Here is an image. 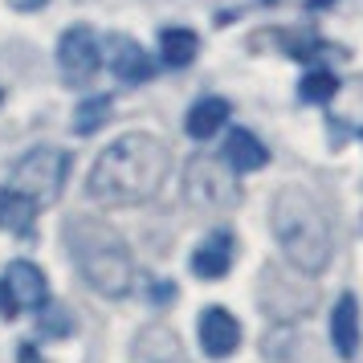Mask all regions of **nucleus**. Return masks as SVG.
Instances as JSON below:
<instances>
[{"label":"nucleus","mask_w":363,"mask_h":363,"mask_svg":"<svg viewBox=\"0 0 363 363\" xmlns=\"http://www.w3.org/2000/svg\"><path fill=\"white\" fill-rule=\"evenodd\" d=\"M269 225H274V237L294 269H302V274L327 269L335 237H330V220L323 213V204L306 188H294V184L278 188V196L269 204Z\"/></svg>","instance_id":"3"},{"label":"nucleus","mask_w":363,"mask_h":363,"mask_svg":"<svg viewBox=\"0 0 363 363\" xmlns=\"http://www.w3.org/2000/svg\"><path fill=\"white\" fill-rule=\"evenodd\" d=\"M13 9H21V13H33V9H45V0H9Z\"/></svg>","instance_id":"20"},{"label":"nucleus","mask_w":363,"mask_h":363,"mask_svg":"<svg viewBox=\"0 0 363 363\" xmlns=\"http://www.w3.org/2000/svg\"><path fill=\"white\" fill-rule=\"evenodd\" d=\"M69 176V155L57 147H33L25 151L13 167V176L4 188H13L21 196H29L37 208H50L53 200L62 196V184Z\"/></svg>","instance_id":"4"},{"label":"nucleus","mask_w":363,"mask_h":363,"mask_svg":"<svg viewBox=\"0 0 363 363\" xmlns=\"http://www.w3.org/2000/svg\"><path fill=\"white\" fill-rule=\"evenodd\" d=\"M330 343L339 359H355L359 355V302L355 294H339L335 311H330Z\"/></svg>","instance_id":"12"},{"label":"nucleus","mask_w":363,"mask_h":363,"mask_svg":"<svg viewBox=\"0 0 363 363\" xmlns=\"http://www.w3.org/2000/svg\"><path fill=\"white\" fill-rule=\"evenodd\" d=\"M220 160V155H216ZM216 160H192L188 164V200L196 204V208H229L233 200L241 196L237 192V184H233V172L225 164H216Z\"/></svg>","instance_id":"6"},{"label":"nucleus","mask_w":363,"mask_h":363,"mask_svg":"<svg viewBox=\"0 0 363 363\" xmlns=\"http://www.w3.org/2000/svg\"><path fill=\"white\" fill-rule=\"evenodd\" d=\"M167 167H172V151L164 147V139H155L147 131H131L123 139H115L94 160L86 192L99 204H106V208L143 204V200H151L164 188Z\"/></svg>","instance_id":"1"},{"label":"nucleus","mask_w":363,"mask_h":363,"mask_svg":"<svg viewBox=\"0 0 363 363\" xmlns=\"http://www.w3.org/2000/svg\"><path fill=\"white\" fill-rule=\"evenodd\" d=\"M17 355H21V363H41V355H37V347H33V343H25Z\"/></svg>","instance_id":"21"},{"label":"nucleus","mask_w":363,"mask_h":363,"mask_svg":"<svg viewBox=\"0 0 363 363\" xmlns=\"http://www.w3.org/2000/svg\"><path fill=\"white\" fill-rule=\"evenodd\" d=\"M41 318H45V323H50V327H45V335H53V339H57V335H66L69 330V314L66 311H57V306H45V311H41Z\"/></svg>","instance_id":"18"},{"label":"nucleus","mask_w":363,"mask_h":363,"mask_svg":"<svg viewBox=\"0 0 363 363\" xmlns=\"http://www.w3.org/2000/svg\"><path fill=\"white\" fill-rule=\"evenodd\" d=\"M233 118V102L220 99V94H204V99L192 102V111H188V118H184V131H188V139H208V135H216L220 127H229Z\"/></svg>","instance_id":"13"},{"label":"nucleus","mask_w":363,"mask_h":363,"mask_svg":"<svg viewBox=\"0 0 363 363\" xmlns=\"http://www.w3.org/2000/svg\"><path fill=\"white\" fill-rule=\"evenodd\" d=\"M106 115H111V94H90V99H82L74 106V131L94 135L106 123Z\"/></svg>","instance_id":"17"},{"label":"nucleus","mask_w":363,"mask_h":363,"mask_svg":"<svg viewBox=\"0 0 363 363\" xmlns=\"http://www.w3.org/2000/svg\"><path fill=\"white\" fill-rule=\"evenodd\" d=\"M69 257L78 265V274L90 281V290H99L102 298H123L135 286V262L127 241L118 237L106 220L99 216H69L62 229Z\"/></svg>","instance_id":"2"},{"label":"nucleus","mask_w":363,"mask_h":363,"mask_svg":"<svg viewBox=\"0 0 363 363\" xmlns=\"http://www.w3.org/2000/svg\"><path fill=\"white\" fill-rule=\"evenodd\" d=\"M37 213H41V208H37L29 196H21V192H13V188H0V229L4 233L29 237Z\"/></svg>","instance_id":"15"},{"label":"nucleus","mask_w":363,"mask_h":363,"mask_svg":"<svg viewBox=\"0 0 363 363\" xmlns=\"http://www.w3.org/2000/svg\"><path fill=\"white\" fill-rule=\"evenodd\" d=\"M196 53H200V37L192 33V29L172 25V29L160 33V62H164L167 69H188L196 62Z\"/></svg>","instance_id":"14"},{"label":"nucleus","mask_w":363,"mask_h":363,"mask_svg":"<svg viewBox=\"0 0 363 363\" xmlns=\"http://www.w3.org/2000/svg\"><path fill=\"white\" fill-rule=\"evenodd\" d=\"M220 164L229 167L233 176H249V172H257V167L269 164V151H265V143L253 131L233 127L225 135V147H220Z\"/></svg>","instance_id":"10"},{"label":"nucleus","mask_w":363,"mask_h":363,"mask_svg":"<svg viewBox=\"0 0 363 363\" xmlns=\"http://www.w3.org/2000/svg\"><path fill=\"white\" fill-rule=\"evenodd\" d=\"M196 335H200V347H204L208 359H229L233 351H237V343H241V323L225 306H208L196 318Z\"/></svg>","instance_id":"8"},{"label":"nucleus","mask_w":363,"mask_h":363,"mask_svg":"<svg viewBox=\"0 0 363 363\" xmlns=\"http://www.w3.org/2000/svg\"><path fill=\"white\" fill-rule=\"evenodd\" d=\"M99 45H102V62H106V69H111L123 86L151 82L155 69H160L147 57V50H143L139 41H131V37H106V41H99Z\"/></svg>","instance_id":"7"},{"label":"nucleus","mask_w":363,"mask_h":363,"mask_svg":"<svg viewBox=\"0 0 363 363\" xmlns=\"http://www.w3.org/2000/svg\"><path fill=\"white\" fill-rule=\"evenodd\" d=\"M0 102H4V90H0Z\"/></svg>","instance_id":"22"},{"label":"nucleus","mask_w":363,"mask_h":363,"mask_svg":"<svg viewBox=\"0 0 363 363\" xmlns=\"http://www.w3.org/2000/svg\"><path fill=\"white\" fill-rule=\"evenodd\" d=\"M0 281L9 286V294H13V302H17V311L41 314L45 306H50V281H45V274H41L33 262H13L9 269H4V278Z\"/></svg>","instance_id":"9"},{"label":"nucleus","mask_w":363,"mask_h":363,"mask_svg":"<svg viewBox=\"0 0 363 363\" xmlns=\"http://www.w3.org/2000/svg\"><path fill=\"white\" fill-rule=\"evenodd\" d=\"M0 314H4V318H17V302H13V294H9V286H4V281H0Z\"/></svg>","instance_id":"19"},{"label":"nucleus","mask_w":363,"mask_h":363,"mask_svg":"<svg viewBox=\"0 0 363 363\" xmlns=\"http://www.w3.org/2000/svg\"><path fill=\"white\" fill-rule=\"evenodd\" d=\"M335 94H339V78L330 69H306L302 82H298V99L306 102V106H323Z\"/></svg>","instance_id":"16"},{"label":"nucleus","mask_w":363,"mask_h":363,"mask_svg":"<svg viewBox=\"0 0 363 363\" xmlns=\"http://www.w3.org/2000/svg\"><path fill=\"white\" fill-rule=\"evenodd\" d=\"M233 257H237V249H233V233L229 229H213L196 245V253H192V274L204 278V281H216V278L229 274Z\"/></svg>","instance_id":"11"},{"label":"nucleus","mask_w":363,"mask_h":363,"mask_svg":"<svg viewBox=\"0 0 363 363\" xmlns=\"http://www.w3.org/2000/svg\"><path fill=\"white\" fill-rule=\"evenodd\" d=\"M57 69H62V82L66 86H90L94 74L102 69V45L90 25H69L62 41H57Z\"/></svg>","instance_id":"5"}]
</instances>
